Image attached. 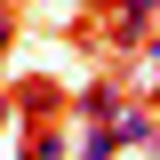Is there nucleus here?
<instances>
[{
  "label": "nucleus",
  "instance_id": "f257e3e1",
  "mask_svg": "<svg viewBox=\"0 0 160 160\" xmlns=\"http://www.w3.org/2000/svg\"><path fill=\"white\" fill-rule=\"evenodd\" d=\"M104 144L112 152H152V96H120L104 120Z\"/></svg>",
  "mask_w": 160,
  "mask_h": 160
},
{
  "label": "nucleus",
  "instance_id": "20e7f679",
  "mask_svg": "<svg viewBox=\"0 0 160 160\" xmlns=\"http://www.w3.org/2000/svg\"><path fill=\"white\" fill-rule=\"evenodd\" d=\"M24 160H64V136H56V128H48V120H40V128H32V144H24Z\"/></svg>",
  "mask_w": 160,
  "mask_h": 160
},
{
  "label": "nucleus",
  "instance_id": "7ed1b4c3",
  "mask_svg": "<svg viewBox=\"0 0 160 160\" xmlns=\"http://www.w3.org/2000/svg\"><path fill=\"white\" fill-rule=\"evenodd\" d=\"M112 104H120V88H112V80H96V88H88V96H80L72 112L88 120V128H104V120H112Z\"/></svg>",
  "mask_w": 160,
  "mask_h": 160
},
{
  "label": "nucleus",
  "instance_id": "39448f33",
  "mask_svg": "<svg viewBox=\"0 0 160 160\" xmlns=\"http://www.w3.org/2000/svg\"><path fill=\"white\" fill-rule=\"evenodd\" d=\"M8 40H16V8H0V56H8Z\"/></svg>",
  "mask_w": 160,
  "mask_h": 160
},
{
  "label": "nucleus",
  "instance_id": "f03ea898",
  "mask_svg": "<svg viewBox=\"0 0 160 160\" xmlns=\"http://www.w3.org/2000/svg\"><path fill=\"white\" fill-rule=\"evenodd\" d=\"M16 104H24L32 120H56V112H64V96L48 88V80H24V88H16Z\"/></svg>",
  "mask_w": 160,
  "mask_h": 160
}]
</instances>
